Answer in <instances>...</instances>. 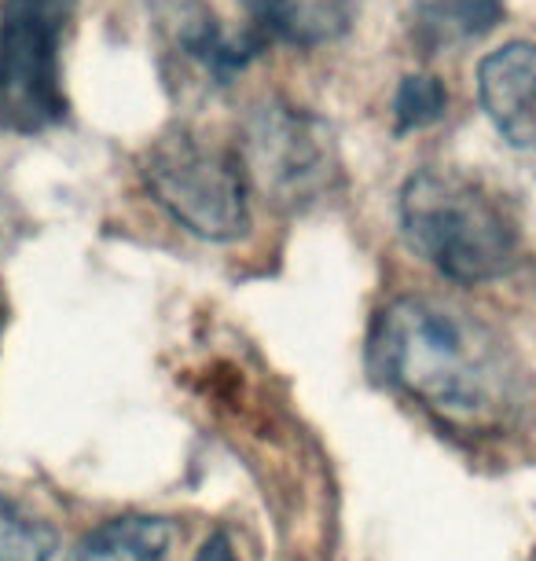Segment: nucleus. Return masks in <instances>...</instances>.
Wrapping results in <instances>:
<instances>
[{"instance_id":"nucleus-1","label":"nucleus","mask_w":536,"mask_h":561,"mask_svg":"<svg viewBox=\"0 0 536 561\" xmlns=\"http://www.w3.org/2000/svg\"><path fill=\"white\" fill-rule=\"evenodd\" d=\"M372 356L386 382L445 422L481 430L518 408V356L486 323L452 305L390 301L375 320Z\"/></svg>"},{"instance_id":"nucleus-8","label":"nucleus","mask_w":536,"mask_h":561,"mask_svg":"<svg viewBox=\"0 0 536 561\" xmlns=\"http://www.w3.org/2000/svg\"><path fill=\"white\" fill-rule=\"evenodd\" d=\"M265 34L298 48L339 41L353 23V0H239Z\"/></svg>"},{"instance_id":"nucleus-9","label":"nucleus","mask_w":536,"mask_h":561,"mask_svg":"<svg viewBox=\"0 0 536 561\" xmlns=\"http://www.w3.org/2000/svg\"><path fill=\"white\" fill-rule=\"evenodd\" d=\"M176 525L170 517L122 514L96 525L70 550L67 561H166L173 550Z\"/></svg>"},{"instance_id":"nucleus-7","label":"nucleus","mask_w":536,"mask_h":561,"mask_svg":"<svg viewBox=\"0 0 536 561\" xmlns=\"http://www.w3.org/2000/svg\"><path fill=\"white\" fill-rule=\"evenodd\" d=\"M478 100L497 133L518 151H536V45L511 41L478 67Z\"/></svg>"},{"instance_id":"nucleus-12","label":"nucleus","mask_w":536,"mask_h":561,"mask_svg":"<svg viewBox=\"0 0 536 561\" xmlns=\"http://www.w3.org/2000/svg\"><path fill=\"white\" fill-rule=\"evenodd\" d=\"M448 111V92L437 78H426V73H412V78L401 81L394 96V118H397V133H412V129H426L445 118Z\"/></svg>"},{"instance_id":"nucleus-11","label":"nucleus","mask_w":536,"mask_h":561,"mask_svg":"<svg viewBox=\"0 0 536 561\" xmlns=\"http://www.w3.org/2000/svg\"><path fill=\"white\" fill-rule=\"evenodd\" d=\"M56 533L0 492V561H52Z\"/></svg>"},{"instance_id":"nucleus-3","label":"nucleus","mask_w":536,"mask_h":561,"mask_svg":"<svg viewBox=\"0 0 536 561\" xmlns=\"http://www.w3.org/2000/svg\"><path fill=\"white\" fill-rule=\"evenodd\" d=\"M236 154L247 187L280 214L320 206L342 184L331 125L287 100H269L247 114Z\"/></svg>"},{"instance_id":"nucleus-15","label":"nucleus","mask_w":536,"mask_h":561,"mask_svg":"<svg viewBox=\"0 0 536 561\" xmlns=\"http://www.w3.org/2000/svg\"><path fill=\"white\" fill-rule=\"evenodd\" d=\"M0 334H4V305H0Z\"/></svg>"},{"instance_id":"nucleus-10","label":"nucleus","mask_w":536,"mask_h":561,"mask_svg":"<svg viewBox=\"0 0 536 561\" xmlns=\"http://www.w3.org/2000/svg\"><path fill=\"white\" fill-rule=\"evenodd\" d=\"M500 0H426L415 15V37L426 48L459 45V41L489 34L500 23Z\"/></svg>"},{"instance_id":"nucleus-2","label":"nucleus","mask_w":536,"mask_h":561,"mask_svg":"<svg viewBox=\"0 0 536 561\" xmlns=\"http://www.w3.org/2000/svg\"><path fill=\"white\" fill-rule=\"evenodd\" d=\"M401 231L452 283L503 279L518 261V225L497 192L459 169H419L401 187Z\"/></svg>"},{"instance_id":"nucleus-4","label":"nucleus","mask_w":536,"mask_h":561,"mask_svg":"<svg viewBox=\"0 0 536 561\" xmlns=\"http://www.w3.org/2000/svg\"><path fill=\"white\" fill-rule=\"evenodd\" d=\"M144 184L176 225L198 239L232 242L250 228V187L236 151L192 129L159 136L144 154Z\"/></svg>"},{"instance_id":"nucleus-5","label":"nucleus","mask_w":536,"mask_h":561,"mask_svg":"<svg viewBox=\"0 0 536 561\" xmlns=\"http://www.w3.org/2000/svg\"><path fill=\"white\" fill-rule=\"evenodd\" d=\"M78 0H4L0 4V125L34 136L67 118L62 37Z\"/></svg>"},{"instance_id":"nucleus-6","label":"nucleus","mask_w":536,"mask_h":561,"mask_svg":"<svg viewBox=\"0 0 536 561\" xmlns=\"http://www.w3.org/2000/svg\"><path fill=\"white\" fill-rule=\"evenodd\" d=\"M151 12L166 48L214 78V84H228L258 56L254 41L228 34L206 0H151Z\"/></svg>"},{"instance_id":"nucleus-14","label":"nucleus","mask_w":536,"mask_h":561,"mask_svg":"<svg viewBox=\"0 0 536 561\" xmlns=\"http://www.w3.org/2000/svg\"><path fill=\"white\" fill-rule=\"evenodd\" d=\"M8 236H12V209L0 198V247H8Z\"/></svg>"},{"instance_id":"nucleus-13","label":"nucleus","mask_w":536,"mask_h":561,"mask_svg":"<svg viewBox=\"0 0 536 561\" xmlns=\"http://www.w3.org/2000/svg\"><path fill=\"white\" fill-rule=\"evenodd\" d=\"M195 561H239L236 547H232V536H228V533H209L206 543L198 547Z\"/></svg>"}]
</instances>
